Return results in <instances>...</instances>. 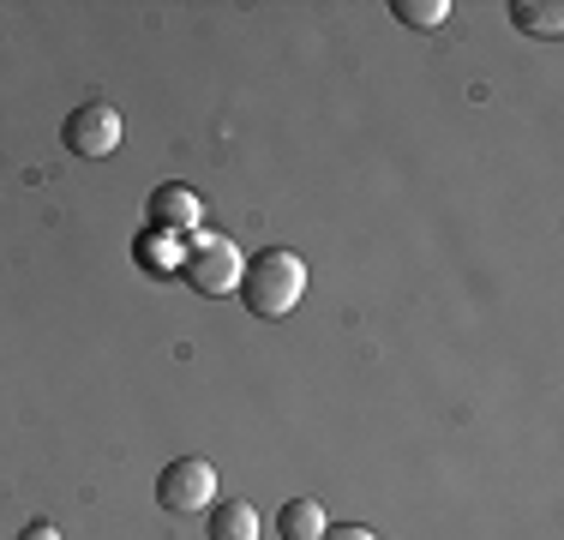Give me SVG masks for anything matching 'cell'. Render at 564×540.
<instances>
[{"label":"cell","instance_id":"1","mask_svg":"<svg viewBox=\"0 0 564 540\" xmlns=\"http://www.w3.org/2000/svg\"><path fill=\"white\" fill-rule=\"evenodd\" d=\"M240 306H247L252 318H289L294 306H301V294H306V264H301V252H289V247H264V252H252L247 270H240Z\"/></svg>","mask_w":564,"mask_h":540},{"label":"cell","instance_id":"2","mask_svg":"<svg viewBox=\"0 0 564 540\" xmlns=\"http://www.w3.org/2000/svg\"><path fill=\"white\" fill-rule=\"evenodd\" d=\"M240 270H247V259H240V247L223 240V235H193V247L181 252V277L193 282V294H205V301L235 294Z\"/></svg>","mask_w":564,"mask_h":540},{"label":"cell","instance_id":"3","mask_svg":"<svg viewBox=\"0 0 564 540\" xmlns=\"http://www.w3.org/2000/svg\"><path fill=\"white\" fill-rule=\"evenodd\" d=\"M156 505L169 517H198V510L217 505V468L205 456H174V463L156 475Z\"/></svg>","mask_w":564,"mask_h":540},{"label":"cell","instance_id":"4","mask_svg":"<svg viewBox=\"0 0 564 540\" xmlns=\"http://www.w3.org/2000/svg\"><path fill=\"white\" fill-rule=\"evenodd\" d=\"M120 108L115 102H78L73 115H66V127H61V144L73 156H85V162H102V156H115L120 151Z\"/></svg>","mask_w":564,"mask_h":540},{"label":"cell","instance_id":"5","mask_svg":"<svg viewBox=\"0 0 564 540\" xmlns=\"http://www.w3.org/2000/svg\"><path fill=\"white\" fill-rule=\"evenodd\" d=\"M198 216H205V198H198L193 186L169 181L151 193V228L156 235H198Z\"/></svg>","mask_w":564,"mask_h":540},{"label":"cell","instance_id":"6","mask_svg":"<svg viewBox=\"0 0 564 540\" xmlns=\"http://www.w3.org/2000/svg\"><path fill=\"white\" fill-rule=\"evenodd\" d=\"M210 540H259V510L247 498H217L210 505Z\"/></svg>","mask_w":564,"mask_h":540},{"label":"cell","instance_id":"7","mask_svg":"<svg viewBox=\"0 0 564 540\" xmlns=\"http://www.w3.org/2000/svg\"><path fill=\"white\" fill-rule=\"evenodd\" d=\"M276 529H282V540H325V505L318 498H289V505L276 510Z\"/></svg>","mask_w":564,"mask_h":540},{"label":"cell","instance_id":"8","mask_svg":"<svg viewBox=\"0 0 564 540\" xmlns=\"http://www.w3.org/2000/svg\"><path fill=\"white\" fill-rule=\"evenodd\" d=\"M510 24L522 36H558L564 31V7L558 0H510Z\"/></svg>","mask_w":564,"mask_h":540},{"label":"cell","instance_id":"9","mask_svg":"<svg viewBox=\"0 0 564 540\" xmlns=\"http://www.w3.org/2000/svg\"><path fill=\"white\" fill-rule=\"evenodd\" d=\"M391 12L409 31H438L451 19V0H391Z\"/></svg>","mask_w":564,"mask_h":540},{"label":"cell","instance_id":"10","mask_svg":"<svg viewBox=\"0 0 564 540\" xmlns=\"http://www.w3.org/2000/svg\"><path fill=\"white\" fill-rule=\"evenodd\" d=\"M139 264L163 270V277H169V270L181 277V240H174V235H156V228H151V235H139Z\"/></svg>","mask_w":564,"mask_h":540},{"label":"cell","instance_id":"11","mask_svg":"<svg viewBox=\"0 0 564 540\" xmlns=\"http://www.w3.org/2000/svg\"><path fill=\"white\" fill-rule=\"evenodd\" d=\"M325 540H379V534L360 529V522H337V529H325Z\"/></svg>","mask_w":564,"mask_h":540},{"label":"cell","instance_id":"12","mask_svg":"<svg viewBox=\"0 0 564 540\" xmlns=\"http://www.w3.org/2000/svg\"><path fill=\"white\" fill-rule=\"evenodd\" d=\"M19 540H61V529H55V522H31Z\"/></svg>","mask_w":564,"mask_h":540}]
</instances>
